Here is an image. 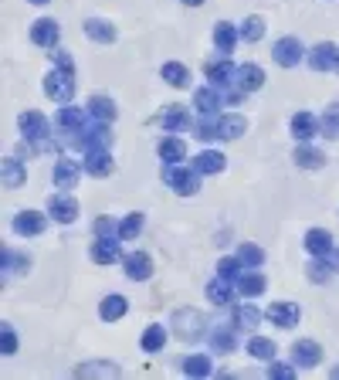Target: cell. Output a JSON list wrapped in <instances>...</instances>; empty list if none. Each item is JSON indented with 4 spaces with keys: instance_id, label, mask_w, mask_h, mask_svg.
Here are the masks:
<instances>
[{
    "instance_id": "obj_1",
    "label": "cell",
    "mask_w": 339,
    "mask_h": 380,
    "mask_svg": "<svg viewBox=\"0 0 339 380\" xmlns=\"http://www.w3.org/2000/svg\"><path fill=\"white\" fill-rule=\"evenodd\" d=\"M45 92L48 99H55V102H68L72 95H75V72H51L45 78Z\"/></svg>"
},
{
    "instance_id": "obj_2",
    "label": "cell",
    "mask_w": 339,
    "mask_h": 380,
    "mask_svg": "<svg viewBox=\"0 0 339 380\" xmlns=\"http://www.w3.org/2000/svg\"><path fill=\"white\" fill-rule=\"evenodd\" d=\"M163 180L173 187V190H180V194H197V187H201V170H180V167H167L163 170Z\"/></svg>"
},
{
    "instance_id": "obj_3",
    "label": "cell",
    "mask_w": 339,
    "mask_h": 380,
    "mask_svg": "<svg viewBox=\"0 0 339 380\" xmlns=\"http://www.w3.org/2000/svg\"><path fill=\"white\" fill-rule=\"evenodd\" d=\"M48 214H51V221H62V224L75 221L78 217L75 197H72V194H51V200H48Z\"/></svg>"
},
{
    "instance_id": "obj_4",
    "label": "cell",
    "mask_w": 339,
    "mask_h": 380,
    "mask_svg": "<svg viewBox=\"0 0 339 380\" xmlns=\"http://www.w3.org/2000/svg\"><path fill=\"white\" fill-rule=\"evenodd\" d=\"M123 268L129 278H136V282H146L150 275H153V259L146 255V251H129L123 259Z\"/></svg>"
},
{
    "instance_id": "obj_5",
    "label": "cell",
    "mask_w": 339,
    "mask_h": 380,
    "mask_svg": "<svg viewBox=\"0 0 339 380\" xmlns=\"http://www.w3.org/2000/svg\"><path fill=\"white\" fill-rule=\"evenodd\" d=\"M309 65L316 72H339V48L336 45H316L309 55Z\"/></svg>"
},
{
    "instance_id": "obj_6",
    "label": "cell",
    "mask_w": 339,
    "mask_h": 380,
    "mask_svg": "<svg viewBox=\"0 0 339 380\" xmlns=\"http://www.w3.org/2000/svg\"><path fill=\"white\" fill-rule=\"evenodd\" d=\"M17 126H21V136L31 139V143H38V139H48V119L41 116V112H21Z\"/></svg>"
},
{
    "instance_id": "obj_7",
    "label": "cell",
    "mask_w": 339,
    "mask_h": 380,
    "mask_svg": "<svg viewBox=\"0 0 339 380\" xmlns=\"http://www.w3.org/2000/svg\"><path fill=\"white\" fill-rule=\"evenodd\" d=\"M177 336L180 340H201V330H204V316L201 313H194V309H184V313H177Z\"/></svg>"
},
{
    "instance_id": "obj_8",
    "label": "cell",
    "mask_w": 339,
    "mask_h": 380,
    "mask_svg": "<svg viewBox=\"0 0 339 380\" xmlns=\"http://www.w3.org/2000/svg\"><path fill=\"white\" fill-rule=\"evenodd\" d=\"M272 55H275V61L282 68H295V65L302 61V41H299V38H282Z\"/></svg>"
},
{
    "instance_id": "obj_9",
    "label": "cell",
    "mask_w": 339,
    "mask_h": 380,
    "mask_svg": "<svg viewBox=\"0 0 339 380\" xmlns=\"http://www.w3.org/2000/svg\"><path fill=\"white\" fill-rule=\"evenodd\" d=\"M265 316L272 322H278V326H285V330H292L295 322H299V305L295 303H272L265 309Z\"/></svg>"
},
{
    "instance_id": "obj_10",
    "label": "cell",
    "mask_w": 339,
    "mask_h": 380,
    "mask_svg": "<svg viewBox=\"0 0 339 380\" xmlns=\"http://www.w3.org/2000/svg\"><path fill=\"white\" fill-rule=\"evenodd\" d=\"M48 228V217L41 211H21L14 217V231L17 234H41Z\"/></svg>"
},
{
    "instance_id": "obj_11",
    "label": "cell",
    "mask_w": 339,
    "mask_h": 380,
    "mask_svg": "<svg viewBox=\"0 0 339 380\" xmlns=\"http://www.w3.org/2000/svg\"><path fill=\"white\" fill-rule=\"evenodd\" d=\"M306 251L309 255H319V259H326L329 251H333V234L326 228H312L306 234Z\"/></svg>"
},
{
    "instance_id": "obj_12",
    "label": "cell",
    "mask_w": 339,
    "mask_h": 380,
    "mask_svg": "<svg viewBox=\"0 0 339 380\" xmlns=\"http://www.w3.org/2000/svg\"><path fill=\"white\" fill-rule=\"evenodd\" d=\"M78 177H82V170H78L75 160H68V156H65V160L55 163V183H58L62 190H72V187L78 183Z\"/></svg>"
},
{
    "instance_id": "obj_13",
    "label": "cell",
    "mask_w": 339,
    "mask_h": 380,
    "mask_svg": "<svg viewBox=\"0 0 339 380\" xmlns=\"http://www.w3.org/2000/svg\"><path fill=\"white\" fill-rule=\"evenodd\" d=\"M92 261H99V265H112V261H119V241H116L112 234H102V241L92 244Z\"/></svg>"
},
{
    "instance_id": "obj_14",
    "label": "cell",
    "mask_w": 339,
    "mask_h": 380,
    "mask_svg": "<svg viewBox=\"0 0 339 380\" xmlns=\"http://www.w3.org/2000/svg\"><path fill=\"white\" fill-rule=\"evenodd\" d=\"M31 41L38 48H55L58 45V21H38L31 28Z\"/></svg>"
},
{
    "instance_id": "obj_15",
    "label": "cell",
    "mask_w": 339,
    "mask_h": 380,
    "mask_svg": "<svg viewBox=\"0 0 339 380\" xmlns=\"http://www.w3.org/2000/svg\"><path fill=\"white\" fill-rule=\"evenodd\" d=\"M292 360L299 367H316L319 360H323V350H319V343L302 340V343H295V347H292Z\"/></svg>"
},
{
    "instance_id": "obj_16",
    "label": "cell",
    "mask_w": 339,
    "mask_h": 380,
    "mask_svg": "<svg viewBox=\"0 0 339 380\" xmlns=\"http://www.w3.org/2000/svg\"><path fill=\"white\" fill-rule=\"evenodd\" d=\"M316 133H319V119H316L312 112H295L292 116V136L306 143V139H312Z\"/></svg>"
},
{
    "instance_id": "obj_17",
    "label": "cell",
    "mask_w": 339,
    "mask_h": 380,
    "mask_svg": "<svg viewBox=\"0 0 339 380\" xmlns=\"http://www.w3.org/2000/svg\"><path fill=\"white\" fill-rule=\"evenodd\" d=\"M204 72H207V78L211 82H217V85H228L234 75H238V68H234V61L221 58V61H207L204 65Z\"/></svg>"
},
{
    "instance_id": "obj_18",
    "label": "cell",
    "mask_w": 339,
    "mask_h": 380,
    "mask_svg": "<svg viewBox=\"0 0 339 380\" xmlns=\"http://www.w3.org/2000/svg\"><path fill=\"white\" fill-rule=\"evenodd\" d=\"M89 116L99 122H112L116 119V102H112L109 95H92V99H89Z\"/></svg>"
},
{
    "instance_id": "obj_19",
    "label": "cell",
    "mask_w": 339,
    "mask_h": 380,
    "mask_svg": "<svg viewBox=\"0 0 339 380\" xmlns=\"http://www.w3.org/2000/svg\"><path fill=\"white\" fill-rule=\"evenodd\" d=\"M234 78H238V85H241L245 92H255V89H262L265 85V72L258 68V65H241Z\"/></svg>"
},
{
    "instance_id": "obj_20",
    "label": "cell",
    "mask_w": 339,
    "mask_h": 380,
    "mask_svg": "<svg viewBox=\"0 0 339 380\" xmlns=\"http://www.w3.org/2000/svg\"><path fill=\"white\" fill-rule=\"evenodd\" d=\"M214 45L224 51V55H231V48L238 45V28L234 24H228V21H217L214 28Z\"/></svg>"
},
{
    "instance_id": "obj_21",
    "label": "cell",
    "mask_w": 339,
    "mask_h": 380,
    "mask_svg": "<svg viewBox=\"0 0 339 380\" xmlns=\"http://www.w3.org/2000/svg\"><path fill=\"white\" fill-rule=\"evenodd\" d=\"M85 34H89L92 41H102V45H112V41H116V31H112V24L99 21V17H89V21H85Z\"/></svg>"
},
{
    "instance_id": "obj_22",
    "label": "cell",
    "mask_w": 339,
    "mask_h": 380,
    "mask_svg": "<svg viewBox=\"0 0 339 380\" xmlns=\"http://www.w3.org/2000/svg\"><path fill=\"white\" fill-rule=\"evenodd\" d=\"M160 122L167 126V129H190V116H187V109L184 106H167L163 109V116H160Z\"/></svg>"
},
{
    "instance_id": "obj_23",
    "label": "cell",
    "mask_w": 339,
    "mask_h": 380,
    "mask_svg": "<svg viewBox=\"0 0 339 380\" xmlns=\"http://www.w3.org/2000/svg\"><path fill=\"white\" fill-rule=\"evenodd\" d=\"M234 347H238V340H234V330H228V326H214V330H211V350L231 353Z\"/></svg>"
},
{
    "instance_id": "obj_24",
    "label": "cell",
    "mask_w": 339,
    "mask_h": 380,
    "mask_svg": "<svg viewBox=\"0 0 339 380\" xmlns=\"http://www.w3.org/2000/svg\"><path fill=\"white\" fill-rule=\"evenodd\" d=\"M89 173L92 177H109L112 173V156L106 150H89Z\"/></svg>"
},
{
    "instance_id": "obj_25",
    "label": "cell",
    "mask_w": 339,
    "mask_h": 380,
    "mask_svg": "<svg viewBox=\"0 0 339 380\" xmlns=\"http://www.w3.org/2000/svg\"><path fill=\"white\" fill-rule=\"evenodd\" d=\"M194 167L201 170V173H221L224 170V156L217 150H204L197 160H194Z\"/></svg>"
},
{
    "instance_id": "obj_26",
    "label": "cell",
    "mask_w": 339,
    "mask_h": 380,
    "mask_svg": "<svg viewBox=\"0 0 339 380\" xmlns=\"http://www.w3.org/2000/svg\"><path fill=\"white\" fill-rule=\"evenodd\" d=\"M126 309H129V303H126L123 295H109V299H102V305H99V313H102V320H119V316H126Z\"/></svg>"
},
{
    "instance_id": "obj_27",
    "label": "cell",
    "mask_w": 339,
    "mask_h": 380,
    "mask_svg": "<svg viewBox=\"0 0 339 380\" xmlns=\"http://www.w3.org/2000/svg\"><path fill=\"white\" fill-rule=\"evenodd\" d=\"M163 78H167L173 89H184V85H190V72H187L184 65H177V61H167V65H163Z\"/></svg>"
},
{
    "instance_id": "obj_28",
    "label": "cell",
    "mask_w": 339,
    "mask_h": 380,
    "mask_svg": "<svg viewBox=\"0 0 339 380\" xmlns=\"http://www.w3.org/2000/svg\"><path fill=\"white\" fill-rule=\"evenodd\" d=\"M184 153H187V143L184 139H163L160 143V160H167V163H177V160H184Z\"/></svg>"
},
{
    "instance_id": "obj_29",
    "label": "cell",
    "mask_w": 339,
    "mask_h": 380,
    "mask_svg": "<svg viewBox=\"0 0 339 380\" xmlns=\"http://www.w3.org/2000/svg\"><path fill=\"white\" fill-rule=\"evenodd\" d=\"M265 292V275H238V295H245V299H251V295H262Z\"/></svg>"
},
{
    "instance_id": "obj_30",
    "label": "cell",
    "mask_w": 339,
    "mask_h": 380,
    "mask_svg": "<svg viewBox=\"0 0 339 380\" xmlns=\"http://www.w3.org/2000/svg\"><path fill=\"white\" fill-rule=\"evenodd\" d=\"M248 353L255 360H275V343L265 340V336H255V340H248Z\"/></svg>"
},
{
    "instance_id": "obj_31",
    "label": "cell",
    "mask_w": 339,
    "mask_h": 380,
    "mask_svg": "<svg viewBox=\"0 0 339 380\" xmlns=\"http://www.w3.org/2000/svg\"><path fill=\"white\" fill-rule=\"evenodd\" d=\"M248 129L245 116H221V139H238Z\"/></svg>"
},
{
    "instance_id": "obj_32",
    "label": "cell",
    "mask_w": 339,
    "mask_h": 380,
    "mask_svg": "<svg viewBox=\"0 0 339 380\" xmlns=\"http://www.w3.org/2000/svg\"><path fill=\"white\" fill-rule=\"evenodd\" d=\"M319 133L329 139H339V106H329L319 119Z\"/></svg>"
},
{
    "instance_id": "obj_33",
    "label": "cell",
    "mask_w": 339,
    "mask_h": 380,
    "mask_svg": "<svg viewBox=\"0 0 339 380\" xmlns=\"http://www.w3.org/2000/svg\"><path fill=\"white\" fill-rule=\"evenodd\" d=\"M258 322H262V313H258L255 305H241V309L234 313V326H238V330H255Z\"/></svg>"
},
{
    "instance_id": "obj_34",
    "label": "cell",
    "mask_w": 339,
    "mask_h": 380,
    "mask_svg": "<svg viewBox=\"0 0 339 380\" xmlns=\"http://www.w3.org/2000/svg\"><path fill=\"white\" fill-rule=\"evenodd\" d=\"M228 282H231V278H217V282H211V286H207V299L217 305L231 303V286H228Z\"/></svg>"
},
{
    "instance_id": "obj_35",
    "label": "cell",
    "mask_w": 339,
    "mask_h": 380,
    "mask_svg": "<svg viewBox=\"0 0 339 380\" xmlns=\"http://www.w3.org/2000/svg\"><path fill=\"white\" fill-rule=\"evenodd\" d=\"M194 102H197V109H201L204 116H211V112H217V109L224 106V99H221L217 92H211V89H201V92H197V99H194Z\"/></svg>"
},
{
    "instance_id": "obj_36",
    "label": "cell",
    "mask_w": 339,
    "mask_h": 380,
    "mask_svg": "<svg viewBox=\"0 0 339 380\" xmlns=\"http://www.w3.org/2000/svg\"><path fill=\"white\" fill-rule=\"evenodd\" d=\"M163 343H167V330H163V326H150V330L143 333V350L146 353L163 350Z\"/></svg>"
},
{
    "instance_id": "obj_37",
    "label": "cell",
    "mask_w": 339,
    "mask_h": 380,
    "mask_svg": "<svg viewBox=\"0 0 339 380\" xmlns=\"http://www.w3.org/2000/svg\"><path fill=\"white\" fill-rule=\"evenodd\" d=\"M184 374H190V377H207V374H211V357H201V353L187 357V360H184Z\"/></svg>"
},
{
    "instance_id": "obj_38",
    "label": "cell",
    "mask_w": 339,
    "mask_h": 380,
    "mask_svg": "<svg viewBox=\"0 0 339 380\" xmlns=\"http://www.w3.org/2000/svg\"><path fill=\"white\" fill-rule=\"evenodd\" d=\"M295 163L306 167V170H316V167H323L326 163V156L323 153H316V150H309V146H299V150H295Z\"/></svg>"
},
{
    "instance_id": "obj_39",
    "label": "cell",
    "mask_w": 339,
    "mask_h": 380,
    "mask_svg": "<svg viewBox=\"0 0 339 380\" xmlns=\"http://www.w3.org/2000/svg\"><path fill=\"white\" fill-rule=\"evenodd\" d=\"M143 221H146V217H143V214H129V217H123V224H119V238H126V241H129V238H136L139 231H143Z\"/></svg>"
},
{
    "instance_id": "obj_40",
    "label": "cell",
    "mask_w": 339,
    "mask_h": 380,
    "mask_svg": "<svg viewBox=\"0 0 339 380\" xmlns=\"http://www.w3.org/2000/svg\"><path fill=\"white\" fill-rule=\"evenodd\" d=\"M262 31H265V17H248L245 24H241V38H245V41H258V38H262Z\"/></svg>"
},
{
    "instance_id": "obj_41",
    "label": "cell",
    "mask_w": 339,
    "mask_h": 380,
    "mask_svg": "<svg viewBox=\"0 0 339 380\" xmlns=\"http://www.w3.org/2000/svg\"><path fill=\"white\" fill-rule=\"evenodd\" d=\"M238 259L255 268V265H262V261H265V251L258 248V244H241V248H238Z\"/></svg>"
},
{
    "instance_id": "obj_42",
    "label": "cell",
    "mask_w": 339,
    "mask_h": 380,
    "mask_svg": "<svg viewBox=\"0 0 339 380\" xmlns=\"http://www.w3.org/2000/svg\"><path fill=\"white\" fill-rule=\"evenodd\" d=\"M241 272V259H238V255H234V259H221L217 261V275H221V278H231L234 282V275Z\"/></svg>"
},
{
    "instance_id": "obj_43",
    "label": "cell",
    "mask_w": 339,
    "mask_h": 380,
    "mask_svg": "<svg viewBox=\"0 0 339 380\" xmlns=\"http://www.w3.org/2000/svg\"><path fill=\"white\" fill-rule=\"evenodd\" d=\"M4 183H7V187H21V183H24V170H17L14 160L4 163Z\"/></svg>"
},
{
    "instance_id": "obj_44",
    "label": "cell",
    "mask_w": 339,
    "mask_h": 380,
    "mask_svg": "<svg viewBox=\"0 0 339 380\" xmlns=\"http://www.w3.org/2000/svg\"><path fill=\"white\" fill-rule=\"evenodd\" d=\"M78 374H82V377H89V374H106V377H116V374H119V367H112V364H92V367H82Z\"/></svg>"
},
{
    "instance_id": "obj_45",
    "label": "cell",
    "mask_w": 339,
    "mask_h": 380,
    "mask_svg": "<svg viewBox=\"0 0 339 380\" xmlns=\"http://www.w3.org/2000/svg\"><path fill=\"white\" fill-rule=\"evenodd\" d=\"M329 275H333V265H316V261L309 265V278H312V282H326Z\"/></svg>"
},
{
    "instance_id": "obj_46",
    "label": "cell",
    "mask_w": 339,
    "mask_h": 380,
    "mask_svg": "<svg viewBox=\"0 0 339 380\" xmlns=\"http://www.w3.org/2000/svg\"><path fill=\"white\" fill-rule=\"evenodd\" d=\"M55 68H62V72H75V61L68 58L65 51H55Z\"/></svg>"
},
{
    "instance_id": "obj_47",
    "label": "cell",
    "mask_w": 339,
    "mask_h": 380,
    "mask_svg": "<svg viewBox=\"0 0 339 380\" xmlns=\"http://www.w3.org/2000/svg\"><path fill=\"white\" fill-rule=\"evenodd\" d=\"M272 377H278V380H292V377H295V367L275 364V367H272Z\"/></svg>"
},
{
    "instance_id": "obj_48",
    "label": "cell",
    "mask_w": 339,
    "mask_h": 380,
    "mask_svg": "<svg viewBox=\"0 0 339 380\" xmlns=\"http://www.w3.org/2000/svg\"><path fill=\"white\" fill-rule=\"evenodd\" d=\"M245 102V89L238 92V89H231V92H224V106H241Z\"/></svg>"
},
{
    "instance_id": "obj_49",
    "label": "cell",
    "mask_w": 339,
    "mask_h": 380,
    "mask_svg": "<svg viewBox=\"0 0 339 380\" xmlns=\"http://www.w3.org/2000/svg\"><path fill=\"white\" fill-rule=\"evenodd\" d=\"M17 350V340H14V330L4 326V353H14Z\"/></svg>"
},
{
    "instance_id": "obj_50",
    "label": "cell",
    "mask_w": 339,
    "mask_h": 380,
    "mask_svg": "<svg viewBox=\"0 0 339 380\" xmlns=\"http://www.w3.org/2000/svg\"><path fill=\"white\" fill-rule=\"evenodd\" d=\"M95 234H112V217H99L95 221Z\"/></svg>"
},
{
    "instance_id": "obj_51",
    "label": "cell",
    "mask_w": 339,
    "mask_h": 380,
    "mask_svg": "<svg viewBox=\"0 0 339 380\" xmlns=\"http://www.w3.org/2000/svg\"><path fill=\"white\" fill-rule=\"evenodd\" d=\"M184 4H190V7H201L204 0H184Z\"/></svg>"
},
{
    "instance_id": "obj_52",
    "label": "cell",
    "mask_w": 339,
    "mask_h": 380,
    "mask_svg": "<svg viewBox=\"0 0 339 380\" xmlns=\"http://www.w3.org/2000/svg\"><path fill=\"white\" fill-rule=\"evenodd\" d=\"M31 4L34 7H41V4H51V0H31Z\"/></svg>"
}]
</instances>
